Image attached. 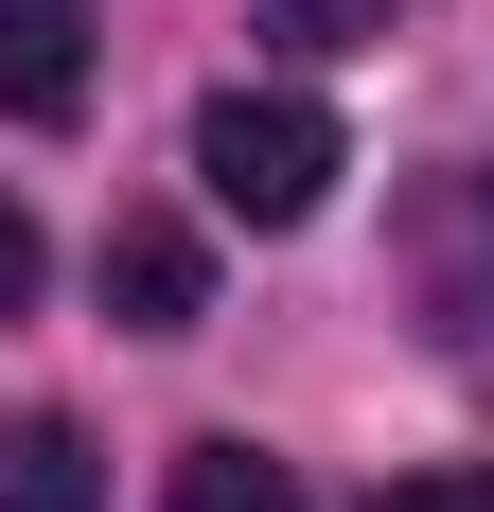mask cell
Segmentation results:
<instances>
[{
  "label": "cell",
  "mask_w": 494,
  "mask_h": 512,
  "mask_svg": "<svg viewBox=\"0 0 494 512\" xmlns=\"http://www.w3.org/2000/svg\"><path fill=\"white\" fill-rule=\"evenodd\" d=\"M336 177H353V142H336L318 89H212L195 106V195L230 212V230H300Z\"/></svg>",
  "instance_id": "6da1fadb"
},
{
  "label": "cell",
  "mask_w": 494,
  "mask_h": 512,
  "mask_svg": "<svg viewBox=\"0 0 494 512\" xmlns=\"http://www.w3.org/2000/svg\"><path fill=\"white\" fill-rule=\"evenodd\" d=\"M389 265H406V318H424V336L494 354V177H424Z\"/></svg>",
  "instance_id": "7a4b0ae2"
},
{
  "label": "cell",
  "mask_w": 494,
  "mask_h": 512,
  "mask_svg": "<svg viewBox=\"0 0 494 512\" xmlns=\"http://www.w3.org/2000/svg\"><path fill=\"white\" fill-rule=\"evenodd\" d=\"M106 318H124V336H195L212 318V248L177 212H124V230H106Z\"/></svg>",
  "instance_id": "3957f363"
},
{
  "label": "cell",
  "mask_w": 494,
  "mask_h": 512,
  "mask_svg": "<svg viewBox=\"0 0 494 512\" xmlns=\"http://www.w3.org/2000/svg\"><path fill=\"white\" fill-rule=\"evenodd\" d=\"M0 106L18 124H71L89 106V0H0Z\"/></svg>",
  "instance_id": "277c9868"
},
{
  "label": "cell",
  "mask_w": 494,
  "mask_h": 512,
  "mask_svg": "<svg viewBox=\"0 0 494 512\" xmlns=\"http://www.w3.org/2000/svg\"><path fill=\"white\" fill-rule=\"evenodd\" d=\"M106 460H89V424H18L0 442V512H89Z\"/></svg>",
  "instance_id": "5b68a950"
},
{
  "label": "cell",
  "mask_w": 494,
  "mask_h": 512,
  "mask_svg": "<svg viewBox=\"0 0 494 512\" xmlns=\"http://www.w3.org/2000/svg\"><path fill=\"white\" fill-rule=\"evenodd\" d=\"M159 512H318V495H300L283 460H247V442H195V460H177V495H159Z\"/></svg>",
  "instance_id": "8992f818"
},
{
  "label": "cell",
  "mask_w": 494,
  "mask_h": 512,
  "mask_svg": "<svg viewBox=\"0 0 494 512\" xmlns=\"http://www.w3.org/2000/svg\"><path fill=\"white\" fill-rule=\"evenodd\" d=\"M389 36V0H265V53L283 71H336V53H371Z\"/></svg>",
  "instance_id": "52a82bcc"
},
{
  "label": "cell",
  "mask_w": 494,
  "mask_h": 512,
  "mask_svg": "<svg viewBox=\"0 0 494 512\" xmlns=\"http://www.w3.org/2000/svg\"><path fill=\"white\" fill-rule=\"evenodd\" d=\"M371 512H494V460H424V477H371Z\"/></svg>",
  "instance_id": "ba28073f"
},
{
  "label": "cell",
  "mask_w": 494,
  "mask_h": 512,
  "mask_svg": "<svg viewBox=\"0 0 494 512\" xmlns=\"http://www.w3.org/2000/svg\"><path fill=\"white\" fill-rule=\"evenodd\" d=\"M36 301V230H18V195H0V318Z\"/></svg>",
  "instance_id": "9c48e42d"
}]
</instances>
